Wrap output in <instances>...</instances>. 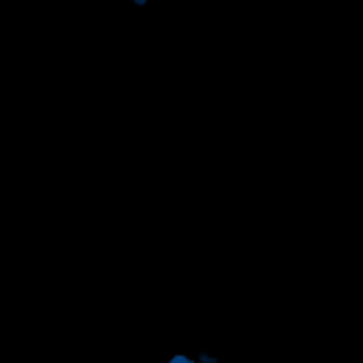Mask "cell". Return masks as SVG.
<instances>
[{
    "instance_id": "cell-1",
    "label": "cell",
    "mask_w": 363,
    "mask_h": 363,
    "mask_svg": "<svg viewBox=\"0 0 363 363\" xmlns=\"http://www.w3.org/2000/svg\"><path fill=\"white\" fill-rule=\"evenodd\" d=\"M169 363H194V361H189V358H184V356H177V358H172Z\"/></svg>"
}]
</instances>
